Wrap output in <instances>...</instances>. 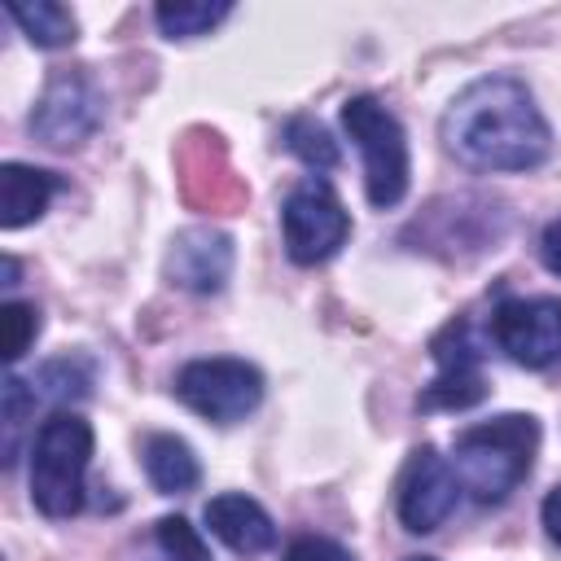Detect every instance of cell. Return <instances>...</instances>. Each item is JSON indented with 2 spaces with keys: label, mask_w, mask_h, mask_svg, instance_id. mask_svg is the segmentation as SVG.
Returning <instances> with one entry per match:
<instances>
[{
  "label": "cell",
  "mask_w": 561,
  "mask_h": 561,
  "mask_svg": "<svg viewBox=\"0 0 561 561\" xmlns=\"http://www.w3.org/2000/svg\"><path fill=\"white\" fill-rule=\"evenodd\" d=\"M438 131L447 153L473 171H530L552 149V131L530 88L513 75H486L456 92Z\"/></svg>",
  "instance_id": "obj_1"
},
{
  "label": "cell",
  "mask_w": 561,
  "mask_h": 561,
  "mask_svg": "<svg viewBox=\"0 0 561 561\" xmlns=\"http://www.w3.org/2000/svg\"><path fill=\"white\" fill-rule=\"evenodd\" d=\"M535 451H539V421L508 412L486 425H469L456 438L451 469L460 491H469L473 504H500L530 473Z\"/></svg>",
  "instance_id": "obj_2"
},
{
  "label": "cell",
  "mask_w": 561,
  "mask_h": 561,
  "mask_svg": "<svg viewBox=\"0 0 561 561\" xmlns=\"http://www.w3.org/2000/svg\"><path fill=\"white\" fill-rule=\"evenodd\" d=\"M92 460V425L79 412H53L31 447V500L44 517L83 508V473Z\"/></svg>",
  "instance_id": "obj_3"
},
{
  "label": "cell",
  "mask_w": 561,
  "mask_h": 561,
  "mask_svg": "<svg viewBox=\"0 0 561 561\" xmlns=\"http://www.w3.org/2000/svg\"><path fill=\"white\" fill-rule=\"evenodd\" d=\"M342 127L346 136L355 140L359 158H364V188H368V202L377 210H390L403 202L408 193V175H412V162H408V136H403V123L377 101V96H351L342 105Z\"/></svg>",
  "instance_id": "obj_4"
},
{
  "label": "cell",
  "mask_w": 561,
  "mask_h": 561,
  "mask_svg": "<svg viewBox=\"0 0 561 561\" xmlns=\"http://www.w3.org/2000/svg\"><path fill=\"white\" fill-rule=\"evenodd\" d=\"M175 394L188 412L215 425H232V421H245L263 403V373L232 355L188 359L175 373Z\"/></svg>",
  "instance_id": "obj_5"
},
{
  "label": "cell",
  "mask_w": 561,
  "mask_h": 561,
  "mask_svg": "<svg viewBox=\"0 0 561 561\" xmlns=\"http://www.w3.org/2000/svg\"><path fill=\"white\" fill-rule=\"evenodd\" d=\"M280 232H285V254L294 263L311 267L342 250V241L351 232V215L337 202V193L311 175L298 188H289V197L280 206Z\"/></svg>",
  "instance_id": "obj_6"
},
{
  "label": "cell",
  "mask_w": 561,
  "mask_h": 561,
  "mask_svg": "<svg viewBox=\"0 0 561 561\" xmlns=\"http://www.w3.org/2000/svg\"><path fill=\"white\" fill-rule=\"evenodd\" d=\"M101 114H105V96L92 83V75L61 70L48 79V88L31 114V131L53 149H75L101 127Z\"/></svg>",
  "instance_id": "obj_7"
},
{
  "label": "cell",
  "mask_w": 561,
  "mask_h": 561,
  "mask_svg": "<svg viewBox=\"0 0 561 561\" xmlns=\"http://www.w3.org/2000/svg\"><path fill=\"white\" fill-rule=\"evenodd\" d=\"M495 346L522 368L561 359V298H504L491 316Z\"/></svg>",
  "instance_id": "obj_8"
},
{
  "label": "cell",
  "mask_w": 561,
  "mask_h": 561,
  "mask_svg": "<svg viewBox=\"0 0 561 561\" xmlns=\"http://www.w3.org/2000/svg\"><path fill=\"white\" fill-rule=\"evenodd\" d=\"M434 381L425 386L421 394V408L434 412V408H447V412H460V408H473L486 399V377H482V351L469 333L465 320H451L438 337H434Z\"/></svg>",
  "instance_id": "obj_9"
},
{
  "label": "cell",
  "mask_w": 561,
  "mask_h": 561,
  "mask_svg": "<svg viewBox=\"0 0 561 561\" xmlns=\"http://www.w3.org/2000/svg\"><path fill=\"white\" fill-rule=\"evenodd\" d=\"M460 482L451 460H443L434 447H416L399 473V522L412 535H430L447 522V513L456 508Z\"/></svg>",
  "instance_id": "obj_10"
},
{
  "label": "cell",
  "mask_w": 561,
  "mask_h": 561,
  "mask_svg": "<svg viewBox=\"0 0 561 561\" xmlns=\"http://www.w3.org/2000/svg\"><path fill=\"white\" fill-rule=\"evenodd\" d=\"M232 272V241L219 228H184L167 250V280L188 294H219Z\"/></svg>",
  "instance_id": "obj_11"
},
{
  "label": "cell",
  "mask_w": 561,
  "mask_h": 561,
  "mask_svg": "<svg viewBox=\"0 0 561 561\" xmlns=\"http://www.w3.org/2000/svg\"><path fill=\"white\" fill-rule=\"evenodd\" d=\"M206 526H210L215 539H224L241 557L267 552L276 543V526H272L267 508L250 495H237V491H224V495L206 500Z\"/></svg>",
  "instance_id": "obj_12"
},
{
  "label": "cell",
  "mask_w": 561,
  "mask_h": 561,
  "mask_svg": "<svg viewBox=\"0 0 561 561\" xmlns=\"http://www.w3.org/2000/svg\"><path fill=\"white\" fill-rule=\"evenodd\" d=\"M57 193V175L26 167V162H4L0 167V228H22L48 210Z\"/></svg>",
  "instance_id": "obj_13"
},
{
  "label": "cell",
  "mask_w": 561,
  "mask_h": 561,
  "mask_svg": "<svg viewBox=\"0 0 561 561\" xmlns=\"http://www.w3.org/2000/svg\"><path fill=\"white\" fill-rule=\"evenodd\" d=\"M145 473L162 495H184L197 486L202 465L193 456V447L175 434H149L145 438Z\"/></svg>",
  "instance_id": "obj_14"
},
{
  "label": "cell",
  "mask_w": 561,
  "mask_h": 561,
  "mask_svg": "<svg viewBox=\"0 0 561 561\" xmlns=\"http://www.w3.org/2000/svg\"><path fill=\"white\" fill-rule=\"evenodd\" d=\"M9 22H18V31L35 44V48H66L75 39V13L57 0H35V4H9L4 9Z\"/></svg>",
  "instance_id": "obj_15"
},
{
  "label": "cell",
  "mask_w": 561,
  "mask_h": 561,
  "mask_svg": "<svg viewBox=\"0 0 561 561\" xmlns=\"http://www.w3.org/2000/svg\"><path fill=\"white\" fill-rule=\"evenodd\" d=\"M228 13H232L228 0H219V4H206V0H175V4H158V9H153V22L162 26L167 39H197V35L215 31Z\"/></svg>",
  "instance_id": "obj_16"
},
{
  "label": "cell",
  "mask_w": 561,
  "mask_h": 561,
  "mask_svg": "<svg viewBox=\"0 0 561 561\" xmlns=\"http://www.w3.org/2000/svg\"><path fill=\"white\" fill-rule=\"evenodd\" d=\"M285 145H289L307 167H316V171H329V167L337 162L333 136H329L316 118H289V123H285Z\"/></svg>",
  "instance_id": "obj_17"
},
{
  "label": "cell",
  "mask_w": 561,
  "mask_h": 561,
  "mask_svg": "<svg viewBox=\"0 0 561 561\" xmlns=\"http://www.w3.org/2000/svg\"><path fill=\"white\" fill-rule=\"evenodd\" d=\"M158 548L167 561H210V548L202 543L197 526H188V517H162L158 522Z\"/></svg>",
  "instance_id": "obj_18"
},
{
  "label": "cell",
  "mask_w": 561,
  "mask_h": 561,
  "mask_svg": "<svg viewBox=\"0 0 561 561\" xmlns=\"http://www.w3.org/2000/svg\"><path fill=\"white\" fill-rule=\"evenodd\" d=\"M35 403V394L26 390V381L18 373L4 377V465L18 460V438H22V421H26V408Z\"/></svg>",
  "instance_id": "obj_19"
},
{
  "label": "cell",
  "mask_w": 561,
  "mask_h": 561,
  "mask_svg": "<svg viewBox=\"0 0 561 561\" xmlns=\"http://www.w3.org/2000/svg\"><path fill=\"white\" fill-rule=\"evenodd\" d=\"M88 386H92V373L79 359H57L39 373V394H53V399H83Z\"/></svg>",
  "instance_id": "obj_20"
},
{
  "label": "cell",
  "mask_w": 561,
  "mask_h": 561,
  "mask_svg": "<svg viewBox=\"0 0 561 561\" xmlns=\"http://www.w3.org/2000/svg\"><path fill=\"white\" fill-rule=\"evenodd\" d=\"M4 359H22V351L35 342L39 333V311L31 302H4Z\"/></svg>",
  "instance_id": "obj_21"
},
{
  "label": "cell",
  "mask_w": 561,
  "mask_h": 561,
  "mask_svg": "<svg viewBox=\"0 0 561 561\" xmlns=\"http://www.w3.org/2000/svg\"><path fill=\"white\" fill-rule=\"evenodd\" d=\"M285 561H355L337 539H324V535H298L289 548H285Z\"/></svg>",
  "instance_id": "obj_22"
},
{
  "label": "cell",
  "mask_w": 561,
  "mask_h": 561,
  "mask_svg": "<svg viewBox=\"0 0 561 561\" xmlns=\"http://www.w3.org/2000/svg\"><path fill=\"white\" fill-rule=\"evenodd\" d=\"M539 517H543V530H548V539L561 548V482L543 495V508H539Z\"/></svg>",
  "instance_id": "obj_23"
},
{
  "label": "cell",
  "mask_w": 561,
  "mask_h": 561,
  "mask_svg": "<svg viewBox=\"0 0 561 561\" xmlns=\"http://www.w3.org/2000/svg\"><path fill=\"white\" fill-rule=\"evenodd\" d=\"M539 254H543L548 272L561 276V219H552V224L543 228V237H539Z\"/></svg>",
  "instance_id": "obj_24"
},
{
  "label": "cell",
  "mask_w": 561,
  "mask_h": 561,
  "mask_svg": "<svg viewBox=\"0 0 561 561\" xmlns=\"http://www.w3.org/2000/svg\"><path fill=\"white\" fill-rule=\"evenodd\" d=\"M4 289H13L18 285V259H4V280H0Z\"/></svg>",
  "instance_id": "obj_25"
},
{
  "label": "cell",
  "mask_w": 561,
  "mask_h": 561,
  "mask_svg": "<svg viewBox=\"0 0 561 561\" xmlns=\"http://www.w3.org/2000/svg\"><path fill=\"white\" fill-rule=\"evenodd\" d=\"M412 561H438V557H412Z\"/></svg>",
  "instance_id": "obj_26"
}]
</instances>
